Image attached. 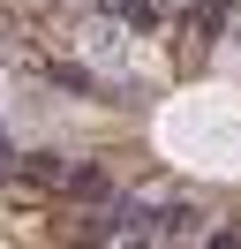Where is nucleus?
Here are the masks:
<instances>
[{"label":"nucleus","mask_w":241,"mask_h":249,"mask_svg":"<svg viewBox=\"0 0 241 249\" xmlns=\"http://www.w3.org/2000/svg\"><path fill=\"white\" fill-rule=\"evenodd\" d=\"M83 53L98 68H128V23H90V31H83Z\"/></svg>","instance_id":"obj_2"},{"label":"nucleus","mask_w":241,"mask_h":249,"mask_svg":"<svg viewBox=\"0 0 241 249\" xmlns=\"http://www.w3.org/2000/svg\"><path fill=\"white\" fill-rule=\"evenodd\" d=\"M105 234L151 242V234H158V196H113V204H105Z\"/></svg>","instance_id":"obj_1"},{"label":"nucleus","mask_w":241,"mask_h":249,"mask_svg":"<svg viewBox=\"0 0 241 249\" xmlns=\"http://www.w3.org/2000/svg\"><path fill=\"white\" fill-rule=\"evenodd\" d=\"M196 234H204V212H196L189 196H158V234H151V242H196Z\"/></svg>","instance_id":"obj_3"},{"label":"nucleus","mask_w":241,"mask_h":249,"mask_svg":"<svg viewBox=\"0 0 241 249\" xmlns=\"http://www.w3.org/2000/svg\"><path fill=\"white\" fill-rule=\"evenodd\" d=\"M8 151H15V143H8V128H0V159H8Z\"/></svg>","instance_id":"obj_4"}]
</instances>
